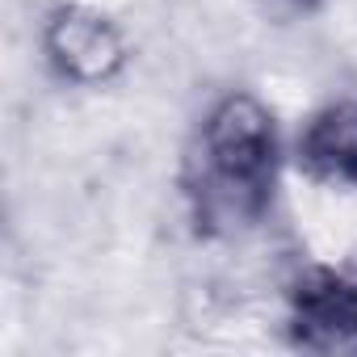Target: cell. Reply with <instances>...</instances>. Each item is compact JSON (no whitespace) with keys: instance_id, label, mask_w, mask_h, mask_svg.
<instances>
[{"instance_id":"cell-1","label":"cell","mask_w":357,"mask_h":357,"mask_svg":"<svg viewBox=\"0 0 357 357\" xmlns=\"http://www.w3.org/2000/svg\"><path fill=\"white\" fill-rule=\"evenodd\" d=\"M290 139L273 105L252 89L219 93L181 155V198L202 240H240L257 231L282 190Z\"/></svg>"},{"instance_id":"cell-2","label":"cell","mask_w":357,"mask_h":357,"mask_svg":"<svg viewBox=\"0 0 357 357\" xmlns=\"http://www.w3.org/2000/svg\"><path fill=\"white\" fill-rule=\"evenodd\" d=\"M38 51L63 89H109L135 55L122 22L89 0H55L38 26Z\"/></svg>"},{"instance_id":"cell-3","label":"cell","mask_w":357,"mask_h":357,"mask_svg":"<svg viewBox=\"0 0 357 357\" xmlns=\"http://www.w3.org/2000/svg\"><path fill=\"white\" fill-rule=\"evenodd\" d=\"M282 336L294 353L357 357V261H315L286 282Z\"/></svg>"},{"instance_id":"cell-4","label":"cell","mask_w":357,"mask_h":357,"mask_svg":"<svg viewBox=\"0 0 357 357\" xmlns=\"http://www.w3.org/2000/svg\"><path fill=\"white\" fill-rule=\"evenodd\" d=\"M290 168L311 185L357 194V93L315 105L290 135Z\"/></svg>"},{"instance_id":"cell-5","label":"cell","mask_w":357,"mask_h":357,"mask_svg":"<svg viewBox=\"0 0 357 357\" xmlns=\"http://www.w3.org/2000/svg\"><path fill=\"white\" fill-rule=\"evenodd\" d=\"M269 5H273V13L303 22V17H319V13L332 5V0H269Z\"/></svg>"}]
</instances>
